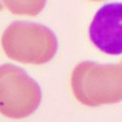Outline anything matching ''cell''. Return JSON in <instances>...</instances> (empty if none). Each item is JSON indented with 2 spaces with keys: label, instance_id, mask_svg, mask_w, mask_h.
I'll return each instance as SVG.
<instances>
[{
  "label": "cell",
  "instance_id": "6da1fadb",
  "mask_svg": "<svg viewBox=\"0 0 122 122\" xmlns=\"http://www.w3.org/2000/svg\"><path fill=\"white\" fill-rule=\"evenodd\" d=\"M122 4L107 3L96 12L89 27L91 41L110 55L122 52Z\"/></svg>",
  "mask_w": 122,
  "mask_h": 122
}]
</instances>
